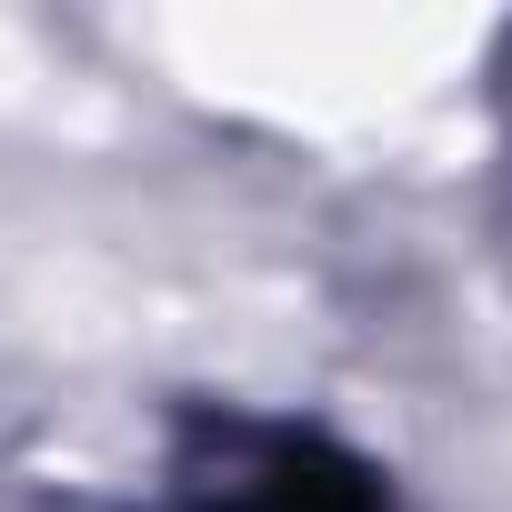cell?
I'll return each instance as SVG.
<instances>
[{"mask_svg": "<svg viewBox=\"0 0 512 512\" xmlns=\"http://www.w3.org/2000/svg\"><path fill=\"white\" fill-rule=\"evenodd\" d=\"M231 512H382V482L352 452H332L312 432H282V442L251 452V472L231 482Z\"/></svg>", "mask_w": 512, "mask_h": 512, "instance_id": "6da1fadb", "label": "cell"}]
</instances>
